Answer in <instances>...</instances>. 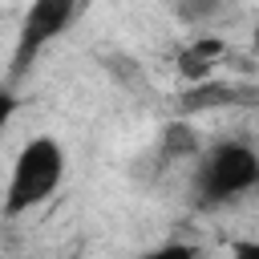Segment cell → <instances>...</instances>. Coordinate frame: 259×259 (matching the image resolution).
Wrapping results in <instances>:
<instances>
[{
  "instance_id": "1",
  "label": "cell",
  "mask_w": 259,
  "mask_h": 259,
  "mask_svg": "<svg viewBox=\"0 0 259 259\" xmlns=\"http://www.w3.org/2000/svg\"><path fill=\"white\" fill-rule=\"evenodd\" d=\"M259 190V154L247 142H214L194 162V202L202 210H219Z\"/></svg>"
},
{
  "instance_id": "2",
  "label": "cell",
  "mask_w": 259,
  "mask_h": 259,
  "mask_svg": "<svg viewBox=\"0 0 259 259\" xmlns=\"http://www.w3.org/2000/svg\"><path fill=\"white\" fill-rule=\"evenodd\" d=\"M61 182H65V150H61V142L49 138V134L28 138L20 146V154H16L8 186H4V214L16 219V214L49 202Z\"/></svg>"
},
{
  "instance_id": "3",
  "label": "cell",
  "mask_w": 259,
  "mask_h": 259,
  "mask_svg": "<svg viewBox=\"0 0 259 259\" xmlns=\"http://www.w3.org/2000/svg\"><path fill=\"white\" fill-rule=\"evenodd\" d=\"M73 16H77V4L73 0H36L24 12L20 32H16V49H12V65H8V81L12 85L32 69V61L45 53V45H53L73 24Z\"/></svg>"
},
{
  "instance_id": "4",
  "label": "cell",
  "mask_w": 259,
  "mask_h": 259,
  "mask_svg": "<svg viewBox=\"0 0 259 259\" xmlns=\"http://www.w3.org/2000/svg\"><path fill=\"white\" fill-rule=\"evenodd\" d=\"M227 53V40L223 36H194V45L182 49L178 57V73L194 85H206L210 81V69L219 65V57Z\"/></svg>"
},
{
  "instance_id": "5",
  "label": "cell",
  "mask_w": 259,
  "mask_h": 259,
  "mask_svg": "<svg viewBox=\"0 0 259 259\" xmlns=\"http://www.w3.org/2000/svg\"><path fill=\"white\" fill-rule=\"evenodd\" d=\"M231 101H235V89H231V85H214V81H206V85H194V89L182 97V109H186V113H202V109L231 105Z\"/></svg>"
},
{
  "instance_id": "6",
  "label": "cell",
  "mask_w": 259,
  "mask_h": 259,
  "mask_svg": "<svg viewBox=\"0 0 259 259\" xmlns=\"http://www.w3.org/2000/svg\"><path fill=\"white\" fill-rule=\"evenodd\" d=\"M162 154L166 158H190V154H198V138H194V130L190 125H166V134H162Z\"/></svg>"
},
{
  "instance_id": "7",
  "label": "cell",
  "mask_w": 259,
  "mask_h": 259,
  "mask_svg": "<svg viewBox=\"0 0 259 259\" xmlns=\"http://www.w3.org/2000/svg\"><path fill=\"white\" fill-rule=\"evenodd\" d=\"M16 109H20V97H16V85L8 81V77H0V134L12 125V117H16Z\"/></svg>"
},
{
  "instance_id": "8",
  "label": "cell",
  "mask_w": 259,
  "mask_h": 259,
  "mask_svg": "<svg viewBox=\"0 0 259 259\" xmlns=\"http://www.w3.org/2000/svg\"><path fill=\"white\" fill-rule=\"evenodd\" d=\"M142 259H198V247H190V243H162V247L146 251Z\"/></svg>"
},
{
  "instance_id": "9",
  "label": "cell",
  "mask_w": 259,
  "mask_h": 259,
  "mask_svg": "<svg viewBox=\"0 0 259 259\" xmlns=\"http://www.w3.org/2000/svg\"><path fill=\"white\" fill-rule=\"evenodd\" d=\"M231 259H259V239H239V243H231Z\"/></svg>"
},
{
  "instance_id": "10",
  "label": "cell",
  "mask_w": 259,
  "mask_h": 259,
  "mask_svg": "<svg viewBox=\"0 0 259 259\" xmlns=\"http://www.w3.org/2000/svg\"><path fill=\"white\" fill-rule=\"evenodd\" d=\"M251 40H255V53H259V20H255V36Z\"/></svg>"
}]
</instances>
